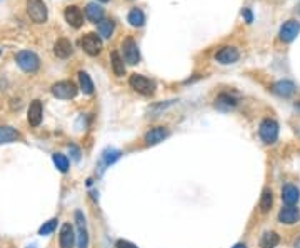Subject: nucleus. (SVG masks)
I'll list each match as a JSON object with an SVG mask.
<instances>
[{
	"instance_id": "obj_7",
	"label": "nucleus",
	"mask_w": 300,
	"mask_h": 248,
	"mask_svg": "<svg viewBox=\"0 0 300 248\" xmlns=\"http://www.w3.org/2000/svg\"><path fill=\"white\" fill-rule=\"evenodd\" d=\"M122 52H124V58L127 64L135 65L140 62V52H138V45L135 44L134 39H125L122 44Z\"/></svg>"
},
{
	"instance_id": "obj_6",
	"label": "nucleus",
	"mask_w": 300,
	"mask_h": 248,
	"mask_svg": "<svg viewBox=\"0 0 300 248\" xmlns=\"http://www.w3.org/2000/svg\"><path fill=\"white\" fill-rule=\"evenodd\" d=\"M52 95L60 100H70L77 95V87L69 80L57 82L55 85H52Z\"/></svg>"
},
{
	"instance_id": "obj_22",
	"label": "nucleus",
	"mask_w": 300,
	"mask_h": 248,
	"mask_svg": "<svg viewBox=\"0 0 300 248\" xmlns=\"http://www.w3.org/2000/svg\"><path fill=\"white\" fill-rule=\"evenodd\" d=\"M19 132L12 127H0V144H10L19 140Z\"/></svg>"
},
{
	"instance_id": "obj_15",
	"label": "nucleus",
	"mask_w": 300,
	"mask_h": 248,
	"mask_svg": "<svg viewBox=\"0 0 300 248\" xmlns=\"http://www.w3.org/2000/svg\"><path fill=\"white\" fill-rule=\"evenodd\" d=\"M299 198H300V192L297 187H294V185H285V187L282 188V200H284V203L294 207V205L299 201Z\"/></svg>"
},
{
	"instance_id": "obj_14",
	"label": "nucleus",
	"mask_w": 300,
	"mask_h": 248,
	"mask_svg": "<svg viewBox=\"0 0 300 248\" xmlns=\"http://www.w3.org/2000/svg\"><path fill=\"white\" fill-rule=\"evenodd\" d=\"M42 103L40 100H33L30 103V107H28V124L32 125V127H39L40 122H42Z\"/></svg>"
},
{
	"instance_id": "obj_11",
	"label": "nucleus",
	"mask_w": 300,
	"mask_h": 248,
	"mask_svg": "<svg viewBox=\"0 0 300 248\" xmlns=\"http://www.w3.org/2000/svg\"><path fill=\"white\" fill-rule=\"evenodd\" d=\"M65 20L69 22L70 27L80 28L83 25V14L77 5H70L65 8Z\"/></svg>"
},
{
	"instance_id": "obj_5",
	"label": "nucleus",
	"mask_w": 300,
	"mask_h": 248,
	"mask_svg": "<svg viewBox=\"0 0 300 248\" xmlns=\"http://www.w3.org/2000/svg\"><path fill=\"white\" fill-rule=\"evenodd\" d=\"M27 12L35 24H44L47 20V7L42 0H27Z\"/></svg>"
},
{
	"instance_id": "obj_25",
	"label": "nucleus",
	"mask_w": 300,
	"mask_h": 248,
	"mask_svg": "<svg viewBox=\"0 0 300 248\" xmlns=\"http://www.w3.org/2000/svg\"><path fill=\"white\" fill-rule=\"evenodd\" d=\"M278 243H280V237L275 233V232H267L264 233L260 240V247L262 248H275Z\"/></svg>"
},
{
	"instance_id": "obj_9",
	"label": "nucleus",
	"mask_w": 300,
	"mask_h": 248,
	"mask_svg": "<svg viewBox=\"0 0 300 248\" xmlns=\"http://www.w3.org/2000/svg\"><path fill=\"white\" fill-rule=\"evenodd\" d=\"M215 60L220 62L223 65L235 64L239 60V50L235 47H223L215 53Z\"/></svg>"
},
{
	"instance_id": "obj_1",
	"label": "nucleus",
	"mask_w": 300,
	"mask_h": 248,
	"mask_svg": "<svg viewBox=\"0 0 300 248\" xmlns=\"http://www.w3.org/2000/svg\"><path fill=\"white\" fill-rule=\"evenodd\" d=\"M17 64H19L20 69L24 70V72H37L40 67V58L35 55L33 52H30V50H22V52L17 53L15 57Z\"/></svg>"
},
{
	"instance_id": "obj_12",
	"label": "nucleus",
	"mask_w": 300,
	"mask_h": 248,
	"mask_svg": "<svg viewBox=\"0 0 300 248\" xmlns=\"http://www.w3.org/2000/svg\"><path fill=\"white\" fill-rule=\"evenodd\" d=\"M168 135H170V132L165 127H155L145 133V142L147 145H157L160 142L165 140Z\"/></svg>"
},
{
	"instance_id": "obj_28",
	"label": "nucleus",
	"mask_w": 300,
	"mask_h": 248,
	"mask_svg": "<svg viewBox=\"0 0 300 248\" xmlns=\"http://www.w3.org/2000/svg\"><path fill=\"white\" fill-rule=\"evenodd\" d=\"M52 160H54L55 167H57L60 172H67V170H69V158H67L65 155H62V153H54Z\"/></svg>"
},
{
	"instance_id": "obj_18",
	"label": "nucleus",
	"mask_w": 300,
	"mask_h": 248,
	"mask_svg": "<svg viewBox=\"0 0 300 248\" xmlns=\"http://www.w3.org/2000/svg\"><path fill=\"white\" fill-rule=\"evenodd\" d=\"M54 53L58 57V58H67L70 57L72 53V44L70 40L67 39H58L55 42V45H54Z\"/></svg>"
},
{
	"instance_id": "obj_32",
	"label": "nucleus",
	"mask_w": 300,
	"mask_h": 248,
	"mask_svg": "<svg viewBox=\"0 0 300 248\" xmlns=\"http://www.w3.org/2000/svg\"><path fill=\"white\" fill-rule=\"evenodd\" d=\"M115 248H137V245H134V243H130L127 240H119L115 243Z\"/></svg>"
},
{
	"instance_id": "obj_2",
	"label": "nucleus",
	"mask_w": 300,
	"mask_h": 248,
	"mask_svg": "<svg viewBox=\"0 0 300 248\" xmlns=\"http://www.w3.org/2000/svg\"><path fill=\"white\" fill-rule=\"evenodd\" d=\"M260 138L265 144H275L278 138V124L273 119H265L262 120L260 128H259Z\"/></svg>"
},
{
	"instance_id": "obj_3",
	"label": "nucleus",
	"mask_w": 300,
	"mask_h": 248,
	"mask_svg": "<svg viewBox=\"0 0 300 248\" xmlns=\"http://www.w3.org/2000/svg\"><path fill=\"white\" fill-rule=\"evenodd\" d=\"M129 83L135 92H138L142 95H152L155 92V83L149 80V78H145L143 75H138V74L130 75Z\"/></svg>"
},
{
	"instance_id": "obj_27",
	"label": "nucleus",
	"mask_w": 300,
	"mask_h": 248,
	"mask_svg": "<svg viewBox=\"0 0 300 248\" xmlns=\"http://www.w3.org/2000/svg\"><path fill=\"white\" fill-rule=\"evenodd\" d=\"M273 205V195L270 190H264L260 197V212L262 213H267Z\"/></svg>"
},
{
	"instance_id": "obj_4",
	"label": "nucleus",
	"mask_w": 300,
	"mask_h": 248,
	"mask_svg": "<svg viewBox=\"0 0 300 248\" xmlns=\"http://www.w3.org/2000/svg\"><path fill=\"white\" fill-rule=\"evenodd\" d=\"M80 45H82L83 52L88 53L90 57H97L100 52H102V40L97 33H87L83 35V39L80 40Z\"/></svg>"
},
{
	"instance_id": "obj_21",
	"label": "nucleus",
	"mask_w": 300,
	"mask_h": 248,
	"mask_svg": "<svg viewBox=\"0 0 300 248\" xmlns=\"http://www.w3.org/2000/svg\"><path fill=\"white\" fill-rule=\"evenodd\" d=\"M113 28H115V24L109 19H105V20L102 19L99 24H97V32H99V35H102L104 39H110L113 33Z\"/></svg>"
},
{
	"instance_id": "obj_33",
	"label": "nucleus",
	"mask_w": 300,
	"mask_h": 248,
	"mask_svg": "<svg viewBox=\"0 0 300 248\" xmlns=\"http://www.w3.org/2000/svg\"><path fill=\"white\" fill-rule=\"evenodd\" d=\"M70 149H72V153H74V158H75V160H79V157H80L79 149H77V147H70Z\"/></svg>"
},
{
	"instance_id": "obj_10",
	"label": "nucleus",
	"mask_w": 300,
	"mask_h": 248,
	"mask_svg": "<svg viewBox=\"0 0 300 248\" xmlns=\"http://www.w3.org/2000/svg\"><path fill=\"white\" fill-rule=\"evenodd\" d=\"M299 220H300V212H299V208H295V207L287 205V207H284L280 212H278V222L284 225H294V223H297Z\"/></svg>"
},
{
	"instance_id": "obj_8",
	"label": "nucleus",
	"mask_w": 300,
	"mask_h": 248,
	"mask_svg": "<svg viewBox=\"0 0 300 248\" xmlns=\"http://www.w3.org/2000/svg\"><path fill=\"white\" fill-rule=\"evenodd\" d=\"M299 32H300V24L297 20H287L280 28V40L289 44V42H292L299 35Z\"/></svg>"
},
{
	"instance_id": "obj_29",
	"label": "nucleus",
	"mask_w": 300,
	"mask_h": 248,
	"mask_svg": "<svg viewBox=\"0 0 300 248\" xmlns=\"http://www.w3.org/2000/svg\"><path fill=\"white\" fill-rule=\"evenodd\" d=\"M57 223H58V220H57V218H52V220L45 222V223L40 226L39 235H42V237H44V235H50V233L54 232V230L57 228Z\"/></svg>"
},
{
	"instance_id": "obj_16",
	"label": "nucleus",
	"mask_w": 300,
	"mask_h": 248,
	"mask_svg": "<svg viewBox=\"0 0 300 248\" xmlns=\"http://www.w3.org/2000/svg\"><path fill=\"white\" fill-rule=\"evenodd\" d=\"M272 92L278 97H290L295 94V85L289 80H280L272 85Z\"/></svg>"
},
{
	"instance_id": "obj_34",
	"label": "nucleus",
	"mask_w": 300,
	"mask_h": 248,
	"mask_svg": "<svg viewBox=\"0 0 300 248\" xmlns=\"http://www.w3.org/2000/svg\"><path fill=\"white\" fill-rule=\"evenodd\" d=\"M294 247H295V248H300V237L297 238V240H295V243H294Z\"/></svg>"
},
{
	"instance_id": "obj_20",
	"label": "nucleus",
	"mask_w": 300,
	"mask_h": 248,
	"mask_svg": "<svg viewBox=\"0 0 300 248\" xmlns=\"http://www.w3.org/2000/svg\"><path fill=\"white\" fill-rule=\"evenodd\" d=\"M85 15L90 22L99 24L100 20L104 19V8L100 5H97V3H88L87 8H85Z\"/></svg>"
},
{
	"instance_id": "obj_24",
	"label": "nucleus",
	"mask_w": 300,
	"mask_h": 248,
	"mask_svg": "<svg viewBox=\"0 0 300 248\" xmlns=\"http://www.w3.org/2000/svg\"><path fill=\"white\" fill-rule=\"evenodd\" d=\"M127 20H129V24L132 25V27H142V25L145 24V15H143V12L140 8H132V10L129 12Z\"/></svg>"
},
{
	"instance_id": "obj_36",
	"label": "nucleus",
	"mask_w": 300,
	"mask_h": 248,
	"mask_svg": "<svg viewBox=\"0 0 300 248\" xmlns=\"http://www.w3.org/2000/svg\"><path fill=\"white\" fill-rule=\"evenodd\" d=\"M99 2H104L105 3V2H109V0H99Z\"/></svg>"
},
{
	"instance_id": "obj_31",
	"label": "nucleus",
	"mask_w": 300,
	"mask_h": 248,
	"mask_svg": "<svg viewBox=\"0 0 300 248\" xmlns=\"http://www.w3.org/2000/svg\"><path fill=\"white\" fill-rule=\"evenodd\" d=\"M242 17L245 19V22H247V24H252V22H253V14H252L250 8L245 7L244 10H242Z\"/></svg>"
},
{
	"instance_id": "obj_26",
	"label": "nucleus",
	"mask_w": 300,
	"mask_h": 248,
	"mask_svg": "<svg viewBox=\"0 0 300 248\" xmlns=\"http://www.w3.org/2000/svg\"><path fill=\"white\" fill-rule=\"evenodd\" d=\"M112 67H113V74L117 77L125 75V65H124V60L119 55V52H112Z\"/></svg>"
},
{
	"instance_id": "obj_13",
	"label": "nucleus",
	"mask_w": 300,
	"mask_h": 248,
	"mask_svg": "<svg viewBox=\"0 0 300 248\" xmlns=\"http://www.w3.org/2000/svg\"><path fill=\"white\" fill-rule=\"evenodd\" d=\"M75 222H77V228H79V248H87L88 235L85 228V217H83L82 212H75Z\"/></svg>"
},
{
	"instance_id": "obj_19",
	"label": "nucleus",
	"mask_w": 300,
	"mask_h": 248,
	"mask_svg": "<svg viewBox=\"0 0 300 248\" xmlns=\"http://www.w3.org/2000/svg\"><path fill=\"white\" fill-rule=\"evenodd\" d=\"M235 105H237V100L229 94H220L217 99H215V107H217L218 110H230V108H234Z\"/></svg>"
},
{
	"instance_id": "obj_17",
	"label": "nucleus",
	"mask_w": 300,
	"mask_h": 248,
	"mask_svg": "<svg viewBox=\"0 0 300 248\" xmlns=\"http://www.w3.org/2000/svg\"><path fill=\"white\" fill-rule=\"evenodd\" d=\"M75 243V235L72 225L65 223L60 230V248H72Z\"/></svg>"
},
{
	"instance_id": "obj_23",
	"label": "nucleus",
	"mask_w": 300,
	"mask_h": 248,
	"mask_svg": "<svg viewBox=\"0 0 300 248\" xmlns=\"http://www.w3.org/2000/svg\"><path fill=\"white\" fill-rule=\"evenodd\" d=\"M79 83H80V88H82L83 94H87V95L94 94V82H92L90 75L87 72H79Z\"/></svg>"
},
{
	"instance_id": "obj_35",
	"label": "nucleus",
	"mask_w": 300,
	"mask_h": 248,
	"mask_svg": "<svg viewBox=\"0 0 300 248\" xmlns=\"http://www.w3.org/2000/svg\"><path fill=\"white\" fill-rule=\"evenodd\" d=\"M234 248H247V247H245L244 243H237V245H235Z\"/></svg>"
},
{
	"instance_id": "obj_30",
	"label": "nucleus",
	"mask_w": 300,
	"mask_h": 248,
	"mask_svg": "<svg viewBox=\"0 0 300 248\" xmlns=\"http://www.w3.org/2000/svg\"><path fill=\"white\" fill-rule=\"evenodd\" d=\"M120 158V152L115 149H107L104 152V162L107 163V165H110V163H113L115 160H119Z\"/></svg>"
}]
</instances>
